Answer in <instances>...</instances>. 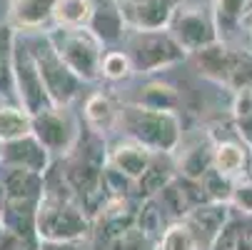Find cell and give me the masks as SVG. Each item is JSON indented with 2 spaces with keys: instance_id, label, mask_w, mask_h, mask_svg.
I'll return each instance as SVG.
<instances>
[{
  "instance_id": "5bb4252c",
  "label": "cell",
  "mask_w": 252,
  "mask_h": 250,
  "mask_svg": "<svg viewBox=\"0 0 252 250\" xmlns=\"http://www.w3.org/2000/svg\"><path fill=\"white\" fill-rule=\"evenodd\" d=\"M88 30L105 48L123 45L130 30H127V23L123 18L118 0H93V15H90Z\"/></svg>"
},
{
  "instance_id": "8992f818",
  "label": "cell",
  "mask_w": 252,
  "mask_h": 250,
  "mask_svg": "<svg viewBox=\"0 0 252 250\" xmlns=\"http://www.w3.org/2000/svg\"><path fill=\"white\" fill-rule=\"evenodd\" d=\"M50 40L60 58L67 63V68L83 80V83H97L100 78V63L105 45L95 38L88 28H53L48 30Z\"/></svg>"
},
{
  "instance_id": "d4e9b609",
  "label": "cell",
  "mask_w": 252,
  "mask_h": 250,
  "mask_svg": "<svg viewBox=\"0 0 252 250\" xmlns=\"http://www.w3.org/2000/svg\"><path fill=\"white\" fill-rule=\"evenodd\" d=\"M93 15V0H58L53 25L55 28H88Z\"/></svg>"
},
{
  "instance_id": "5b68a950",
  "label": "cell",
  "mask_w": 252,
  "mask_h": 250,
  "mask_svg": "<svg viewBox=\"0 0 252 250\" xmlns=\"http://www.w3.org/2000/svg\"><path fill=\"white\" fill-rule=\"evenodd\" d=\"M38 238L85 243L93 238V218L75 198L43 195L38 205Z\"/></svg>"
},
{
  "instance_id": "3957f363",
  "label": "cell",
  "mask_w": 252,
  "mask_h": 250,
  "mask_svg": "<svg viewBox=\"0 0 252 250\" xmlns=\"http://www.w3.org/2000/svg\"><path fill=\"white\" fill-rule=\"evenodd\" d=\"M23 38L28 40L32 58L38 63L40 78L45 83V90L50 95L53 105H73L80 98L83 90V80L67 68V63L60 58V53L55 50L48 30H38V33H23Z\"/></svg>"
},
{
  "instance_id": "4dcf8cb0",
  "label": "cell",
  "mask_w": 252,
  "mask_h": 250,
  "mask_svg": "<svg viewBox=\"0 0 252 250\" xmlns=\"http://www.w3.org/2000/svg\"><path fill=\"white\" fill-rule=\"evenodd\" d=\"M230 205L242 213V215H252V173L247 175H240L235 180V190H232V198H230Z\"/></svg>"
},
{
  "instance_id": "7402d4cb",
  "label": "cell",
  "mask_w": 252,
  "mask_h": 250,
  "mask_svg": "<svg viewBox=\"0 0 252 250\" xmlns=\"http://www.w3.org/2000/svg\"><path fill=\"white\" fill-rule=\"evenodd\" d=\"M32 133V115L15 100H0V143Z\"/></svg>"
},
{
  "instance_id": "30bf717a",
  "label": "cell",
  "mask_w": 252,
  "mask_h": 250,
  "mask_svg": "<svg viewBox=\"0 0 252 250\" xmlns=\"http://www.w3.org/2000/svg\"><path fill=\"white\" fill-rule=\"evenodd\" d=\"M53 160L55 158L50 155V150L32 133L3 143V150H0V168H23V170L45 175Z\"/></svg>"
},
{
  "instance_id": "ffe728a7",
  "label": "cell",
  "mask_w": 252,
  "mask_h": 250,
  "mask_svg": "<svg viewBox=\"0 0 252 250\" xmlns=\"http://www.w3.org/2000/svg\"><path fill=\"white\" fill-rule=\"evenodd\" d=\"M250 168V148L237 140H215V170H220L227 178L245 175Z\"/></svg>"
},
{
  "instance_id": "f546056e",
  "label": "cell",
  "mask_w": 252,
  "mask_h": 250,
  "mask_svg": "<svg viewBox=\"0 0 252 250\" xmlns=\"http://www.w3.org/2000/svg\"><path fill=\"white\" fill-rule=\"evenodd\" d=\"M105 250H158V240L145 230H140L137 225H130L125 233L107 243Z\"/></svg>"
},
{
  "instance_id": "2e32d148",
  "label": "cell",
  "mask_w": 252,
  "mask_h": 250,
  "mask_svg": "<svg viewBox=\"0 0 252 250\" xmlns=\"http://www.w3.org/2000/svg\"><path fill=\"white\" fill-rule=\"evenodd\" d=\"M58 0H10V18L8 23L18 33H38L48 30L53 23Z\"/></svg>"
},
{
  "instance_id": "cb8c5ba5",
  "label": "cell",
  "mask_w": 252,
  "mask_h": 250,
  "mask_svg": "<svg viewBox=\"0 0 252 250\" xmlns=\"http://www.w3.org/2000/svg\"><path fill=\"white\" fill-rule=\"evenodd\" d=\"M230 115H232L235 135L245 143L247 148H252V88L232 93Z\"/></svg>"
},
{
  "instance_id": "7a4b0ae2",
  "label": "cell",
  "mask_w": 252,
  "mask_h": 250,
  "mask_svg": "<svg viewBox=\"0 0 252 250\" xmlns=\"http://www.w3.org/2000/svg\"><path fill=\"white\" fill-rule=\"evenodd\" d=\"M197 75L220 85L225 90L252 88V50L232 48L225 40H218L190 55Z\"/></svg>"
},
{
  "instance_id": "4fadbf2b",
  "label": "cell",
  "mask_w": 252,
  "mask_h": 250,
  "mask_svg": "<svg viewBox=\"0 0 252 250\" xmlns=\"http://www.w3.org/2000/svg\"><path fill=\"white\" fill-rule=\"evenodd\" d=\"M230 210H232L230 203H212V200H205V203L195 205L188 215L183 218V220L192 228V233H195V238H197V243H200V250H210V248H212V243L218 240L220 230L232 220V218H230Z\"/></svg>"
},
{
  "instance_id": "277c9868",
  "label": "cell",
  "mask_w": 252,
  "mask_h": 250,
  "mask_svg": "<svg viewBox=\"0 0 252 250\" xmlns=\"http://www.w3.org/2000/svg\"><path fill=\"white\" fill-rule=\"evenodd\" d=\"M123 50L130 55L135 75H155L188 60V50L180 45L170 30H130L123 40Z\"/></svg>"
},
{
  "instance_id": "6da1fadb",
  "label": "cell",
  "mask_w": 252,
  "mask_h": 250,
  "mask_svg": "<svg viewBox=\"0 0 252 250\" xmlns=\"http://www.w3.org/2000/svg\"><path fill=\"white\" fill-rule=\"evenodd\" d=\"M118 133L145 145L153 153H175L183 143V120L175 110H153L137 103L120 105Z\"/></svg>"
},
{
  "instance_id": "9c48e42d",
  "label": "cell",
  "mask_w": 252,
  "mask_h": 250,
  "mask_svg": "<svg viewBox=\"0 0 252 250\" xmlns=\"http://www.w3.org/2000/svg\"><path fill=\"white\" fill-rule=\"evenodd\" d=\"M15 103H20L30 115H38L50 108V95L40 78L38 63L32 58V50L23 33H18L15 43Z\"/></svg>"
},
{
  "instance_id": "ba28073f",
  "label": "cell",
  "mask_w": 252,
  "mask_h": 250,
  "mask_svg": "<svg viewBox=\"0 0 252 250\" xmlns=\"http://www.w3.org/2000/svg\"><path fill=\"white\" fill-rule=\"evenodd\" d=\"M83 125L73 113V105H50L48 110L32 115V135L50 150L53 158H63L80 140Z\"/></svg>"
},
{
  "instance_id": "44dd1931",
  "label": "cell",
  "mask_w": 252,
  "mask_h": 250,
  "mask_svg": "<svg viewBox=\"0 0 252 250\" xmlns=\"http://www.w3.org/2000/svg\"><path fill=\"white\" fill-rule=\"evenodd\" d=\"M132 103L137 105H145V108H153V110H180V105H183V98H180V93L175 90V85L170 83H162V80H145Z\"/></svg>"
},
{
  "instance_id": "4316f807",
  "label": "cell",
  "mask_w": 252,
  "mask_h": 250,
  "mask_svg": "<svg viewBox=\"0 0 252 250\" xmlns=\"http://www.w3.org/2000/svg\"><path fill=\"white\" fill-rule=\"evenodd\" d=\"M158 250H200L192 228L185 220H172L158 240Z\"/></svg>"
},
{
  "instance_id": "52a82bcc",
  "label": "cell",
  "mask_w": 252,
  "mask_h": 250,
  "mask_svg": "<svg viewBox=\"0 0 252 250\" xmlns=\"http://www.w3.org/2000/svg\"><path fill=\"white\" fill-rule=\"evenodd\" d=\"M170 35L188 50V55L222 40L220 38V28L215 20L212 8L205 5H192V3H180L170 18L167 25Z\"/></svg>"
},
{
  "instance_id": "d6a6232c",
  "label": "cell",
  "mask_w": 252,
  "mask_h": 250,
  "mask_svg": "<svg viewBox=\"0 0 252 250\" xmlns=\"http://www.w3.org/2000/svg\"><path fill=\"white\" fill-rule=\"evenodd\" d=\"M0 203H3V193H0ZM5 238V228H3V218H0V243Z\"/></svg>"
},
{
  "instance_id": "83f0119b",
  "label": "cell",
  "mask_w": 252,
  "mask_h": 250,
  "mask_svg": "<svg viewBox=\"0 0 252 250\" xmlns=\"http://www.w3.org/2000/svg\"><path fill=\"white\" fill-rule=\"evenodd\" d=\"M210 250H252V228L240 220H230Z\"/></svg>"
},
{
  "instance_id": "ac0fdd59",
  "label": "cell",
  "mask_w": 252,
  "mask_h": 250,
  "mask_svg": "<svg viewBox=\"0 0 252 250\" xmlns=\"http://www.w3.org/2000/svg\"><path fill=\"white\" fill-rule=\"evenodd\" d=\"M177 178V165H175V155L172 153H155L145 175L135 183V198L137 200H148V198H158L162 193V188L167 183H172Z\"/></svg>"
},
{
  "instance_id": "484cf974",
  "label": "cell",
  "mask_w": 252,
  "mask_h": 250,
  "mask_svg": "<svg viewBox=\"0 0 252 250\" xmlns=\"http://www.w3.org/2000/svg\"><path fill=\"white\" fill-rule=\"evenodd\" d=\"M132 75H135V68L130 55L123 48H105L100 63V78L107 83H125Z\"/></svg>"
},
{
  "instance_id": "8fae6325",
  "label": "cell",
  "mask_w": 252,
  "mask_h": 250,
  "mask_svg": "<svg viewBox=\"0 0 252 250\" xmlns=\"http://www.w3.org/2000/svg\"><path fill=\"white\" fill-rule=\"evenodd\" d=\"M127 30H165L183 0H118Z\"/></svg>"
},
{
  "instance_id": "d590c367",
  "label": "cell",
  "mask_w": 252,
  "mask_h": 250,
  "mask_svg": "<svg viewBox=\"0 0 252 250\" xmlns=\"http://www.w3.org/2000/svg\"><path fill=\"white\" fill-rule=\"evenodd\" d=\"M250 33H252V30H250Z\"/></svg>"
},
{
  "instance_id": "e575fe53",
  "label": "cell",
  "mask_w": 252,
  "mask_h": 250,
  "mask_svg": "<svg viewBox=\"0 0 252 250\" xmlns=\"http://www.w3.org/2000/svg\"><path fill=\"white\" fill-rule=\"evenodd\" d=\"M0 150H3V143H0Z\"/></svg>"
},
{
  "instance_id": "1f68e13d",
  "label": "cell",
  "mask_w": 252,
  "mask_h": 250,
  "mask_svg": "<svg viewBox=\"0 0 252 250\" xmlns=\"http://www.w3.org/2000/svg\"><path fill=\"white\" fill-rule=\"evenodd\" d=\"M38 250H83V243H78V240H40Z\"/></svg>"
},
{
  "instance_id": "f1b7e54d",
  "label": "cell",
  "mask_w": 252,
  "mask_h": 250,
  "mask_svg": "<svg viewBox=\"0 0 252 250\" xmlns=\"http://www.w3.org/2000/svg\"><path fill=\"white\" fill-rule=\"evenodd\" d=\"M200 185H202V193H205L207 200H212V203H230L232 190H235V178H227L220 170L212 168L200 180Z\"/></svg>"
},
{
  "instance_id": "603a6c76",
  "label": "cell",
  "mask_w": 252,
  "mask_h": 250,
  "mask_svg": "<svg viewBox=\"0 0 252 250\" xmlns=\"http://www.w3.org/2000/svg\"><path fill=\"white\" fill-rule=\"evenodd\" d=\"M250 3H252V0H210V8L215 13V20H218L222 40L240 28Z\"/></svg>"
},
{
  "instance_id": "7c38bea8",
  "label": "cell",
  "mask_w": 252,
  "mask_h": 250,
  "mask_svg": "<svg viewBox=\"0 0 252 250\" xmlns=\"http://www.w3.org/2000/svg\"><path fill=\"white\" fill-rule=\"evenodd\" d=\"M177 175L188 178V180H202V178L215 168V140L205 135L183 138L180 148L172 153Z\"/></svg>"
},
{
  "instance_id": "836d02e7",
  "label": "cell",
  "mask_w": 252,
  "mask_h": 250,
  "mask_svg": "<svg viewBox=\"0 0 252 250\" xmlns=\"http://www.w3.org/2000/svg\"><path fill=\"white\" fill-rule=\"evenodd\" d=\"M250 173H252V148H250Z\"/></svg>"
},
{
  "instance_id": "9a60e30c",
  "label": "cell",
  "mask_w": 252,
  "mask_h": 250,
  "mask_svg": "<svg viewBox=\"0 0 252 250\" xmlns=\"http://www.w3.org/2000/svg\"><path fill=\"white\" fill-rule=\"evenodd\" d=\"M153 150H148L145 145L130 140L123 135V140L113 143L110 145V153H107V165H113L115 170H120L127 180L137 183L142 175H145L150 160H153Z\"/></svg>"
},
{
  "instance_id": "d6986e66",
  "label": "cell",
  "mask_w": 252,
  "mask_h": 250,
  "mask_svg": "<svg viewBox=\"0 0 252 250\" xmlns=\"http://www.w3.org/2000/svg\"><path fill=\"white\" fill-rule=\"evenodd\" d=\"M15 43L18 30L0 23V100H15Z\"/></svg>"
},
{
  "instance_id": "e0dca14e",
  "label": "cell",
  "mask_w": 252,
  "mask_h": 250,
  "mask_svg": "<svg viewBox=\"0 0 252 250\" xmlns=\"http://www.w3.org/2000/svg\"><path fill=\"white\" fill-rule=\"evenodd\" d=\"M83 120L90 130L100 135H110L118 130L120 123V103H115L113 95H107L102 90H95L85 98L83 103Z\"/></svg>"
}]
</instances>
